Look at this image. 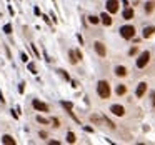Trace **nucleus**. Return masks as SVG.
I'll list each match as a JSON object with an SVG mask.
<instances>
[{
	"mask_svg": "<svg viewBox=\"0 0 155 145\" xmlns=\"http://www.w3.org/2000/svg\"><path fill=\"white\" fill-rule=\"evenodd\" d=\"M152 104H154V107H155V92H152Z\"/></svg>",
	"mask_w": 155,
	"mask_h": 145,
	"instance_id": "29",
	"label": "nucleus"
},
{
	"mask_svg": "<svg viewBox=\"0 0 155 145\" xmlns=\"http://www.w3.org/2000/svg\"><path fill=\"white\" fill-rule=\"evenodd\" d=\"M125 92H127V87H125V85H118V87H117V95H124Z\"/></svg>",
	"mask_w": 155,
	"mask_h": 145,
	"instance_id": "16",
	"label": "nucleus"
},
{
	"mask_svg": "<svg viewBox=\"0 0 155 145\" xmlns=\"http://www.w3.org/2000/svg\"><path fill=\"white\" fill-rule=\"evenodd\" d=\"M115 75H118V77H125V75H127V68L122 67V65H118V67L115 68Z\"/></svg>",
	"mask_w": 155,
	"mask_h": 145,
	"instance_id": "11",
	"label": "nucleus"
},
{
	"mask_svg": "<svg viewBox=\"0 0 155 145\" xmlns=\"http://www.w3.org/2000/svg\"><path fill=\"white\" fill-rule=\"evenodd\" d=\"M32 48H33V53H35L37 57H40V53H39V50H37V47H35V45H32Z\"/></svg>",
	"mask_w": 155,
	"mask_h": 145,
	"instance_id": "27",
	"label": "nucleus"
},
{
	"mask_svg": "<svg viewBox=\"0 0 155 145\" xmlns=\"http://www.w3.org/2000/svg\"><path fill=\"white\" fill-rule=\"evenodd\" d=\"M100 20H102V23H104V25H107V27H108V25H112V19H110V15H108L107 12L100 15Z\"/></svg>",
	"mask_w": 155,
	"mask_h": 145,
	"instance_id": "9",
	"label": "nucleus"
},
{
	"mask_svg": "<svg viewBox=\"0 0 155 145\" xmlns=\"http://www.w3.org/2000/svg\"><path fill=\"white\" fill-rule=\"evenodd\" d=\"M120 35H122L124 39H134V35H135V29H134L132 25H124V27L120 29Z\"/></svg>",
	"mask_w": 155,
	"mask_h": 145,
	"instance_id": "2",
	"label": "nucleus"
},
{
	"mask_svg": "<svg viewBox=\"0 0 155 145\" xmlns=\"http://www.w3.org/2000/svg\"><path fill=\"white\" fill-rule=\"evenodd\" d=\"M110 112H112L114 115H117V117H122L124 114H125V108H124L122 105H117V104H115V105L110 107Z\"/></svg>",
	"mask_w": 155,
	"mask_h": 145,
	"instance_id": "6",
	"label": "nucleus"
},
{
	"mask_svg": "<svg viewBox=\"0 0 155 145\" xmlns=\"http://www.w3.org/2000/svg\"><path fill=\"white\" fill-rule=\"evenodd\" d=\"M52 124H53V127H60V125H58V124H60L58 118H52Z\"/></svg>",
	"mask_w": 155,
	"mask_h": 145,
	"instance_id": "25",
	"label": "nucleus"
},
{
	"mask_svg": "<svg viewBox=\"0 0 155 145\" xmlns=\"http://www.w3.org/2000/svg\"><path fill=\"white\" fill-rule=\"evenodd\" d=\"M68 57H70V62H72V63H77L78 62V57H77V52H75V50H70V52H68Z\"/></svg>",
	"mask_w": 155,
	"mask_h": 145,
	"instance_id": "13",
	"label": "nucleus"
},
{
	"mask_svg": "<svg viewBox=\"0 0 155 145\" xmlns=\"http://www.w3.org/2000/svg\"><path fill=\"white\" fill-rule=\"evenodd\" d=\"M62 105L65 107L67 110H72V107H73V105H72V102H62Z\"/></svg>",
	"mask_w": 155,
	"mask_h": 145,
	"instance_id": "21",
	"label": "nucleus"
},
{
	"mask_svg": "<svg viewBox=\"0 0 155 145\" xmlns=\"http://www.w3.org/2000/svg\"><path fill=\"white\" fill-rule=\"evenodd\" d=\"M154 33H155V27H145V29H144V37H145V39L152 37Z\"/></svg>",
	"mask_w": 155,
	"mask_h": 145,
	"instance_id": "10",
	"label": "nucleus"
},
{
	"mask_svg": "<svg viewBox=\"0 0 155 145\" xmlns=\"http://www.w3.org/2000/svg\"><path fill=\"white\" fill-rule=\"evenodd\" d=\"M107 10L110 12V13H115L117 10H118V2L117 0H107Z\"/></svg>",
	"mask_w": 155,
	"mask_h": 145,
	"instance_id": "5",
	"label": "nucleus"
},
{
	"mask_svg": "<svg viewBox=\"0 0 155 145\" xmlns=\"http://www.w3.org/2000/svg\"><path fill=\"white\" fill-rule=\"evenodd\" d=\"M32 105H33V108H37V110H40V112H49V107L45 105L43 102H40V100H37V98H33Z\"/></svg>",
	"mask_w": 155,
	"mask_h": 145,
	"instance_id": "4",
	"label": "nucleus"
},
{
	"mask_svg": "<svg viewBox=\"0 0 155 145\" xmlns=\"http://www.w3.org/2000/svg\"><path fill=\"white\" fill-rule=\"evenodd\" d=\"M58 72L62 74V77L65 78V80H70V77H68V74H67V72H63V70H58Z\"/></svg>",
	"mask_w": 155,
	"mask_h": 145,
	"instance_id": "23",
	"label": "nucleus"
},
{
	"mask_svg": "<svg viewBox=\"0 0 155 145\" xmlns=\"http://www.w3.org/2000/svg\"><path fill=\"white\" fill-rule=\"evenodd\" d=\"M0 102H2V104L5 102V98H3V95H2V92H0Z\"/></svg>",
	"mask_w": 155,
	"mask_h": 145,
	"instance_id": "30",
	"label": "nucleus"
},
{
	"mask_svg": "<svg viewBox=\"0 0 155 145\" xmlns=\"http://www.w3.org/2000/svg\"><path fill=\"white\" fill-rule=\"evenodd\" d=\"M88 22L95 25V23H98V22H100V19H97V17H94V15H92V17H88Z\"/></svg>",
	"mask_w": 155,
	"mask_h": 145,
	"instance_id": "20",
	"label": "nucleus"
},
{
	"mask_svg": "<svg viewBox=\"0 0 155 145\" xmlns=\"http://www.w3.org/2000/svg\"><path fill=\"white\" fill-rule=\"evenodd\" d=\"M134 53H137V48H135V47L130 48V55H134Z\"/></svg>",
	"mask_w": 155,
	"mask_h": 145,
	"instance_id": "28",
	"label": "nucleus"
},
{
	"mask_svg": "<svg viewBox=\"0 0 155 145\" xmlns=\"http://www.w3.org/2000/svg\"><path fill=\"white\" fill-rule=\"evenodd\" d=\"M29 68H30V72H32L33 75L37 74V68H35V65H33V63H29Z\"/></svg>",
	"mask_w": 155,
	"mask_h": 145,
	"instance_id": "22",
	"label": "nucleus"
},
{
	"mask_svg": "<svg viewBox=\"0 0 155 145\" xmlns=\"http://www.w3.org/2000/svg\"><path fill=\"white\" fill-rule=\"evenodd\" d=\"M97 94L100 95V98H108L110 97V85L105 80H100L97 84Z\"/></svg>",
	"mask_w": 155,
	"mask_h": 145,
	"instance_id": "1",
	"label": "nucleus"
},
{
	"mask_svg": "<svg viewBox=\"0 0 155 145\" xmlns=\"http://www.w3.org/2000/svg\"><path fill=\"white\" fill-rule=\"evenodd\" d=\"M132 17H134V10H132V9H125V10H124V19H125V20H130Z\"/></svg>",
	"mask_w": 155,
	"mask_h": 145,
	"instance_id": "14",
	"label": "nucleus"
},
{
	"mask_svg": "<svg viewBox=\"0 0 155 145\" xmlns=\"http://www.w3.org/2000/svg\"><path fill=\"white\" fill-rule=\"evenodd\" d=\"M20 58H22V60H23V62H29V57H27V55H25V53H23V52H22V53H20Z\"/></svg>",
	"mask_w": 155,
	"mask_h": 145,
	"instance_id": "24",
	"label": "nucleus"
},
{
	"mask_svg": "<svg viewBox=\"0 0 155 145\" xmlns=\"http://www.w3.org/2000/svg\"><path fill=\"white\" fill-rule=\"evenodd\" d=\"M148 60H150V52H142V53H140V57L137 58V67L138 68H144L147 65V63H148Z\"/></svg>",
	"mask_w": 155,
	"mask_h": 145,
	"instance_id": "3",
	"label": "nucleus"
},
{
	"mask_svg": "<svg viewBox=\"0 0 155 145\" xmlns=\"http://www.w3.org/2000/svg\"><path fill=\"white\" fill-rule=\"evenodd\" d=\"M3 32H5L7 35H10V33H12V25H10V23H7V25L3 27Z\"/></svg>",
	"mask_w": 155,
	"mask_h": 145,
	"instance_id": "19",
	"label": "nucleus"
},
{
	"mask_svg": "<svg viewBox=\"0 0 155 145\" xmlns=\"http://www.w3.org/2000/svg\"><path fill=\"white\" fill-rule=\"evenodd\" d=\"M23 85H25V84H20V85H19V92H20V94H23V90H25Z\"/></svg>",
	"mask_w": 155,
	"mask_h": 145,
	"instance_id": "26",
	"label": "nucleus"
},
{
	"mask_svg": "<svg viewBox=\"0 0 155 145\" xmlns=\"http://www.w3.org/2000/svg\"><path fill=\"white\" fill-rule=\"evenodd\" d=\"M145 90H147V84L145 82H140L138 84V87H137V92H135V95L140 98V97H144V94H145Z\"/></svg>",
	"mask_w": 155,
	"mask_h": 145,
	"instance_id": "8",
	"label": "nucleus"
},
{
	"mask_svg": "<svg viewBox=\"0 0 155 145\" xmlns=\"http://www.w3.org/2000/svg\"><path fill=\"white\" fill-rule=\"evenodd\" d=\"M154 9H155V2H147L145 3V12L147 13H152Z\"/></svg>",
	"mask_w": 155,
	"mask_h": 145,
	"instance_id": "15",
	"label": "nucleus"
},
{
	"mask_svg": "<svg viewBox=\"0 0 155 145\" xmlns=\"http://www.w3.org/2000/svg\"><path fill=\"white\" fill-rule=\"evenodd\" d=\"M2 142H3L5 145H15L13 137H10V135H3V137H2Z\"/></svg>",
	"mask_w": 155,
	"mask_h": 145,
	"instance_id": "12",
	"label": "nucleus"
},
{
	"mask_svg": "<svg viewBox=\"0 0 155 145\" xmlns=\"http://www.w3.org/2000/svg\"><path fill=\"white\" fill-rule=\"evenodd\" d=\"M37 122H39V124H43V125H47V124H49V122H50V120H49V118H43V117H37Z\"/></svg>",
	"mask_w": 155,
	"mask_h": 145,
	"instance_id": "18",
	"label": "nucleus"
},
{
	"mask_svg": "<svg viewBox=\"0 0 155 145\" xmlns=\"http://www.w3.org/2000/svg\"><path fill=\"white\" fill-rule=\"evenodd\" d=\"M95 50H97V53L100 55V57H105V55H107L105 45H104L102 42H95Z\"/></svg>",
	"mask_w": 155,
	"mask_h": 145,
	"instance_id": "7",
	"label": "nucleus"
},
{
	"mask_svg": "<svg viewBox=\"0 0 155 145\" xmlns=\"http://www.w3.org/2000/svg\"><path fill=\"white\" fill-rule=\"evenodd\" d=\"M67 142L68 144H73V142H75V134H73V132H68L67 134Z\"/></svg>",
	"mask_w": 155,
	"mask_h": 145,
	"instance_id": "17",
	"label": "nucleus"
}]
</instances>
